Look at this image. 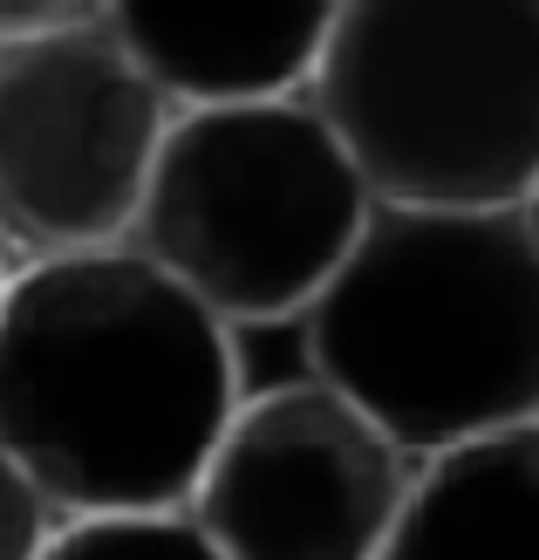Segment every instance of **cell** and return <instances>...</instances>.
Returning <instances> with one entry per match:
<instances>
[{"label":"cell","mask_w":539,"mask_h":560,"mask_svg":"<svg viewBox=\"0 0 539 560\" xmlns=\"http://www.w3.org/2000/svg\"><path fill=\"white\" fill-rule=\"evenodd\" d=\"M307 376L423 465L539 417V240L526 206H376L301 315Z\"/></svg>","instance_id":"7a4b0ae2"},{"label":"cell","mask_w":539,"mask_h":560,"mask_svg":"<svg viewBox=\"0 0 539 560\" xmlns=\"http://www.w3.org/2000/svg\"><path fill=\"white\" fill-rule=\"evenodd\" d=\"M376 206V185L307 90L198 103L164 130L130 246L233 328L294 322L328 294Z\"/></svg>","instance_id":"277c9868"},{"label":"cell","mask_w":539,"mask_h":560,"mask_svg":"<svg viewBox=\"0 0 539 560\" xmlns=\"http://www.w3.org/2000/svg\"><path fill=\"white\" fill-rule=\"evenodd\" d=\"M383 560H539V417L423 458Z\"/></svg>","instance_id":"ba28073f"},{"label":"cell","mask_w":539,"mask_h":560,"mask_svg":"<svg viewBox=\"0 0 539 560\" xmlns=\"http://www.w3.org/2000/svg\"><path fill=\"white\" fill-rule=\"evenodd\" d=\"M14 273H21V254L8 240H0V301H8V288H14Z\"/></svg>","instance_id":"7c38bea8"},{"label":"cell","mask_w":539,"mask_h":560,"mask_svg":"<svg viewBox=\"0 0 539 560\" xmlns=\"http://www.w3.org/2000/svg\"><path fill=\"white\" fill-rule=\"evenodd\" d=\"M239 397L233 322L130 240L21 260L0 301V452L62 520L185 513Z\"/></svg>","instance_id":"6da1fadb"},{"label":"cell","mask_w":539,"mask_h":560,"mask_svg":"<svg viewBox=\"0 0 539 560\" xmlns=\"http://www.w3.org/2000/svg\"><path fill=\"white\" fill-rule=\"evenodd\" d=\"M526 219H532V240H539V185H532V199H526Z\"/></svg>","instance_id":"4fadbf2b"},{"label":"cell","mask_w":539,"mask_h":560,"mask_svg":"<svg viewBox=\"0 0 539 560\" xmlns=\"http://www.w3.org/2000/svg\"><path fill=\"white\" fill-rule=\"evenodd\" d=\"M178 109L301 96L342 0H103L96 14Z\"/></svg>","instance_id":"52a82bcc"},{"label":"cell","mask_w":539,"mask_h":560,"mask_svg":"<svg viewBox=\"0 0 539 560\" xmlns=\"http://www.w3.org/2000/svg\"><path fill=\"white\" fill-rule=\"evenodd\" d=\"M103 0H0V35H27V27H62V21H96Z\"/></svg>","instance_id":"8fae6325"},{"label":"cell","mask_w":539,"mask_h":560,"mask_svg":"<svg viewBox=\"0 0 539 560\" xmlns=\"http://www.w3.org/2000/svg\"><path fill=\"white\" fill-rule=\"evenodd\" d=\"M172 117L103 21L0 35V240L21 260L124 246Z\"/></svg>","instance_id":"5b68a950"},{"label":"cell","mask_w":539,"mask_h":560,"mask_svg":"<svg viewBox=\"0 0 539 560\" xmlns=\"http://www.w3.org/2000/svg\"><path fill=\"white\" fill-rule=\"evenodd\" d=\"M42 560H225L191 513H82L62 520Z\"/></svg>","instance_id":"9c48e42d"},{"label":"cell","mask_w":539,"mask_h":560,"mask_svg":"<svg viewBox=\"0 0 539 560\" xmlns=\"http://www.w3.org/2000/svg\"><path fill=\"white\" fill-rule=\"evenodd\" d=\"M55 526H62V513H55L42 499V486L0 452V560H42Z\"/></svg>","instance_id":"30bf717a"},{"label":"cell","mask_w":539,"mask_h":560,"mask_svg":"<svg viewBox=\"0 0 539 560\" xmlns=\"http://www.w3.org/2000/svg\"><path fill=\"white\" fill-rule=\"evenodd\" d=\"M307 96L389 206H526L539 0H342Z\"/></svg>","instance_id":"3957f363"},{"label":"cell","mask_w":539,"mask_h":560,"mask_svg":"<svg viewBox=\"0 0 539 560\" xmlns=\"http://www.w3.org/2000/svg\"><path fill=\"white\" fill-rule=\"evenodd\" d=\"M417 458L321 376L239 397L191 520L225 560H383Z\"/></svg>","instance_id":"8992f818"}]
</instances>
